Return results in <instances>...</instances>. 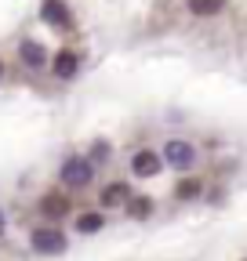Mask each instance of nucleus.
Returning <instances> with one entry per match:
<instances>
[{"mask_svg":"<svg viewBox=\"0 0 247 261\" xmlns=\"http://www.w3.org/2000/svg\"><path fill=\"white\" fill-rule=\"evenodd\" d=\"M58 181L66 189H87L91 181H95V163H91L87 156H69L58 167Z\"/></svg>","mask_w":247,"mask_h":261,"instance_id":"1","label":"nucleus"},{"mask_svg":"<svg viewBox=\"0 0 247 261\" xmlns=\"http://www.w3.org/2000/svg\"><path fill=\"white\" fill-rule=\"evenodd\" d=\"M164 163L171 171H193L196 167V160H200V152H196V145L193 142H185V138H167V145H164Z\"/></svg>","mask_w":247,"mask_h":261,"instance_id":"2","label":"nucleus"},{"mask_svg":"<svg viewBox=\"0 0 247 261\" xmlns=\"http://www.w3.org/2000/svg\"><path fill=\"white\" fill-rule=\"evenodd\" d=\"M29 247L37 254H62L66 250V232L55 225H37L33 232H29Z\"/></svg>","mask_w":247,"mask_h":261,"instance_id":"3","label":"nucleus"},{"mask_svg":"<svg viewBox=\"0 0 247 261\" xmlns=\"http://www.w3.org/2000/svg\"><path fill=\"white\" fill-rule=\"evenodd\" d=\"M131 171H135L138 178H157V174L164 171V156H157L153 149H142V152L131 156Z\"/></svg>","mask_w":247,"mask_h":261,"instance_id":"4","label":"nucleus"},{"mask_svg":"<svg viewBox=\"0 0 247 261\" xmlns=\"http://www.w3.org/2000/svg\"><path fill=\"white\" fill-rule=\"evenodd\" d=\"M77 69H80L77 51H55V58H51V73H55V80H73Z\"/></svg>","mask_w":247,"mask_h":261,"instance_id":"5","label":"nucleus"},{"mask_svg":"<svg viewBox=\"0 0 247 261\" xmlns=\"http://www.w3.org/2000/svg\"><path fill=\"white\" fill-rule=\"evenodd\" d=\"M40 18L51 22V25H73V11L66 8V0H44Z\"/></svg>","mask_w":247,"mask_h":261,"instance_id":"6","label":"nucleus"},{"mask_svg":"<svg viewBox=\"0 0 247 261\" xmlns=\"http://www.w3.org/2000/svg\"><path fill=\"white\" fill-rule=\"evenodd\" d=\"M102 207H120V203H131V189L124 185V181H113V185H106L102 189Z\"/></svg>","mask_w":247,"mask_h":261,"instance_id":"7","label":"nucleus"},{"mask_svg":"<svg viewBox=\"0 0 247 261\" xmlns=\"http://www.w3.org/2000/svg\"><path fill=\"white\" fill-rule=\"evenodd\" d=\"M18 58L29 65V69H40V65L47 62V58H44V47H40L37 40H26V44L18 47Z\"/></svg>","mask_w":247,"mask_h":261,"instance_id":"8","label":"nucleus"},{"mask_svg":"<svg viewBox=\"0 0 247 261\" xmlns=\"http://www.w3.org/2000/svg\"><path fill=\"white\" fill-rule=\"evenodd\" d=\"M222 8H226V0H189V11L200 18H214Z\"/></svg>","mask_w":247,"mask_h":261,"instance_id":"9","label":"nucleus"},{"mask_svg":"<svg viewBox=\"0 0 247 261\" xmlns=\"http://www.w3.org/2000/svg\"><path fill=\"white\" fill-rule=\"evenodd\" d=\"M40 207H44V214H47V218H62V214L69 211L66 196H44V203H40Z\"/></svg>","mask_w":247,"mask_h":261,"instance_id":"10","label":"nucleus"},{"mask_svg":"<svg viewBox=\"0 0 247 261\" xmlns=\"http://www.w3.org/2000/svg\"><path fill=\"white\" fill-rule=\"evenodd\" d=\"M102 225H106V218H102V214H80V218H77V232L91 236V232H98Z\"/></svg>","mask_w":247,"mask_h":261,"instance_id":"11","label":"nucleus"},{"mask_svg":"<svg viewBox=\"0 0 247 261\" xmlns=\"http://www.w3.org/2000/svg\"><path fill=\"white\" fill-rule=\"evenodd\" d=\"M128 211H131V218H149L153 214V200H145V196H142V200H131Z\"/></svg>","mask_w":247,"mask_h":261,"instance_id":"12","label":"nucleus"},{"mask_svg":"<svg viewBox=\"0 0 247 261\" xmlns=\"http://www.w3.org/2000/svg\"><path fill=\"white\" fill-rule=\"evenodd\" d=\"M196 192H200V181H193V178H189V181H182V185H178V192H175V196H178V200H193Z\"/></svg>","mask_w":247,"mask_h":261,"instance_id":"13","label":"nucleus"},{"mask_svg":"<svg viewBox=\"0 0 247 261\" xmlns=\"http://www.w3.org/2000/svg\"><path fill=\"white\" fill-rule=\"evenodd\" d=\"M8 232V218H4V211H0V236Z\"/></svg>","mask_w":247,"mask_h":261,"instance_id":"14","label":"nucleus"},{"mask_svg":"<svg viewBox=\"0 0 247 261\" xmlns=\"http://www.w3.org/2000/svg\"><path fill=\"white\" fill-rule=\"evenodd\" d=\"M0 76H4V65H0Z\"/></svg>","mask_w":247,"mask_h":261,"instance_id":"15","label":"nucleus"}]
</instances>
